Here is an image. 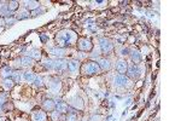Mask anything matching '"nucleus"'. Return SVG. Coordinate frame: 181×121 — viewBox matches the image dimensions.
Masks as SVG:
<instances>
[{
    "instance_id": "nucleus-10",
    "label": "nucleus",
    "mask_w": 181,
    "mask_h": 121,
    "mask_svg": "<svg viewBox=\"0 0 181 121\" xmlns=\"http://www.w3.org/2000/svg\"><path fill=\"white\" fill-rule=\"evenodd\" d=\"M80 68V63H79V61H70V62H68V69L70 70V72H76L77 69Z\"/></svg>"
},
{
    "instance_id": "nucleus-9",
    "label": "nucleus",
    "mask_w": 181,
    "mask_h": 121,
    "mask_svg": "<svg viewBox=\"0 0 181 121\" xmlns=\"http://www.w3.org/2000/svg\"><path fill=\"white\" fill-rule=\"evenodd\" d=\"M13 85H15V81H13V79H10V78H5V79H4L2 86H4V89H5L6 91L11 90V89L13 87Z\"/></svg>"
},
{
    "instance_id": "nucleus-16",
    "label": "nucleus",
    "mask_w": 181,
    "mask_h": 121,
    "mask_svg": "<svg viewBox=\"0 0 181 121\" xmlns=\"http://www.w3.org/2000/svg\"><path fill=\"white\" fill-rule=\"evenodd\" d=\"M24 79L28 81V82H33V81H35V79H36V75L35 74H33V73H24Z\"/></svg>"
},
{
    "instance_id": "nucleus-23",
    "label": "nucleus",
    "mask_w": 181,
    "mask_h": 121,
    "mask_svg": "<svg viewBox=\"0 0 181 121\" xmlns=\"http://www.w3.org/2000/svg\"><path fill=\"white\" fill-rule=\"evenodd\" d=\"M0 121H5V119L4 118H0Z\"/></svg>"
},
{
    "instance_id": "nucleus-22",
    "label": "nucleus",
    "mask_w": 181,
    "mask_h": 121,
    "mask_svg": "<svg viewBox=\"0 0 181 121\" xmlns=\"http://www.w3.org/2000/svg\"><path fill=\"white\" fill-rule=\"evenodd\" d=\"M15 76H16V80H18V79H21V75L18 74V72H16V73H15Z\"/></svg>"
},
{
    "instance_id": "nucleus-19",
    "label": "nucleus",
    "mask_w": 181,
    "mask_h": 121,
    "mask_svg": "<svg viewBox=\"0 0 181 121\" xmlns=\"http://www.w3.org/2000/svg\"><path fill=\"white\" fill-rule=\"evenodd\" d=\"M18 7V2L17 1H11V2H9V10H16Z\"/></svg>"
},
{
    "instance_id": "nucleus-15",
    "label": "nucleus",
    "mask_w": 181,
    "mask_h": 121,
    "mask_svg": "<svg viewBox=\"0 0 181 121\" xmlns=\"http://www.w3.org/2000/svg\"><path fill=\"white\" fill-rule=\"evenodd\" d=\"M30 58L33 60H36V61H39L40 58H41V52L39 51V50H33L31 52H30Z\"/></svg>"
},
{
    "instance_id": "nucleus-1",
    "label": "nucleus",
    "mask_w": 181,
    "mask_h": 121,
    "mask_svg": "<svg viewBox=\"0 0 181 121\" xmlns=\"http://www.w3.org/2000/svg\"><path fill=\"white\" fill-rule=\"evenodd\" d=\"M100 72L101 69L97 62L87 61L81 65V73L83 75H94V74H99Z\"/></svg>"
},
{
    "instance_id": "nucleus-7",
    "label": "nucleus",
    "mask_w": 181,
    "mask_h": 121,
    "mask_svg": "<svg viewBox=\"0 0 181 121\" xmlns=\"http://www.w3.org/2000/svg\"><path fill=\"white\" fill-rule=\"evenodd\" d=\"M116 69H117V72L120 73L121 75H123V74L127 73L128 65H127V63H126L124 61H120V62L117 63V65H116Z\"/></svg>"
},
{
    "instance_id": "nucleus-20",
    "label": "nucleus",
    "mask_w": 181,
    "mask_h": 121,
    "mask_svg": "<svg viewBox=\"0 0 181 121\" xmlns=\"http://www.w3.org/2000/svg\"><path fill=\"white\" fill-rule=\"evenodd\" d=\"M51 116H52V120L53 121H58V119H59V116H60V113L57 112V110H53Z\"/></svg>"
},
{
    "instance_id": "nucleus-17",
    "label": "nucleus",
    "mask_w": 181,
    "mask_h": 121,
    "mask_svg": "<svg viewBox=\"0 0 181 121\" xmlns=\"http://www.w3.org/2000/svg\"><path fill=\"white\" fill-rule=\"evenodd\" d=\"M21 62H22V64H23L24 67H30V65L33 64V60H31L30 57H23V58L21 60Z\"/></svg>"
},
{
    "instance_id": "nucleus-2",
    "label": "nucleus",
    "mask_w": 181,
    "mask_h": 121,
    "mask_svg": "<svg viewBox=\"0 0 181 121\" xmlns=\"http://www.w3.org/2000/svg\"><path fill=\"white\" fill-rule=\"evenodd\" d=\"M77 49L80 51H83V52H88L93 49V45L88 39H85V38H80L77 40Z\"/></svg>"
},
{
    "instance_id": "nucleus-14",
    "label": "nucleus",
    "mask_w": 181,
    "mask_h": 121,
    "mask_svg": "<svg viewBox=\"0 0 181 121\" xmlns=\"http://www.w3.org/2000/svg\"><path fill=\"white\" fill-rule=\"evenodd\" d=\"M132 61L134 62V64H135V63H139V62L141 61V57H140V53H139V52H138L137 50L132 52Z\"/></svg>"
},
{
    "instance_id": "nucleus-4",
    "label": "nucleus",
    "mask_w": 181,
    "mask_h": 121,
    "mask_svg": "<svg viewBox=\"0 0 181 121\" xmlns=\"http://www.w3.org/2000/svg\"><path fill=\"white\" fill-rule=\"evenodd\" d=\"M100 46H101V51L104 52V53H109V52H111L112 51V49H114V44L109 40V39H101L100 40Z\"/></svg>"
},
{
    "instance_id": "nucleus-3",
    "label": "nucleus",
    "mask_w": 181,
    "mask_h": 121,
    "mask_svg": "<svg viewBox=\"0 0 181 121\" xmlns=\"http://www.w3.org/2000/svg\"><path fill=\"white\" fill-rule=\"evenodd\" d=\"M31 121H47V115L40 109H35L31 112Z\"/></svg>"
},
{
    "instance_id": "nucleus-13",
    "label": "nucleus",
    "mask_w": 181,
    "mask_h": 121,
    "mask_svg": "<svg viewBox=\"0 0 181 121\" xmlns=\"http://www.w3.org/2000/svg\"><path fill=\"white\" fill-rule=\"evenodd\" d=\"M39 2L37 1H27L26 2V7L29 9V10H34V9H37L39 7Z\"/></svg>"
},
{
    "instance_id": "nucleus-11",
    "label": "nucleus",
    "mask_w": 181,
    "mask_h": 121,
    "mask_svg": "<svg viewBox=\"0 0 181 121\" xmlns=\"http://www.w3.org/2000/svg\"><path fill=\"white\" fill-rule=\"evenodd\" d=\"M98 64H99V67H100L101 70H109V69L111 68L110 61H108V60H100Z\"/></svg>"
},
{
    "instance_id": "nucleus-12",
    "label": "nucleus",
    "mask_w": 181,
    "mask_h": 121,
    "mask_svg": "<svg viewBox=\"0 0 181 121\" xmlns=\"http://www.w3.org/2000/svg\"><path fill=\"white\" fill-rule=\"evenodd\" d=\"M73 105H74L75 108H77L79 110H82V109H83V102H82L80 98H75Z\"/></svg>"
},
{
    "instance_id": "nucleus-21",
    "label": "nucleus",
    "mask_w": 181,
    "mask_h": 121,
    "mask_svg": "<svg viewBox=\"0 0 181 121\" xmlns=\"http://www.w3.org/2000/svg\"><path fill=\"white\" fill-rule=\"evenodd\" d=\"M6 93H0V107H2L6 102Z\"/></svg>"
},
{
    "instance_id": "nucleus-8",
    "label": "nucleus",
    "mask_w": 181,
    "mask_h": 121,
    "mask_svg": "<svg viewBox=\"0 0 181 121\" xmlns=\"http://www.w3.org/2000/svg\"><path fill=\"white\" fill-rule=\"evenodd\" d=\"M56 109H57V112H59L60 114H64V113H68V104L66 103H64V102H58L57 104H56Z\"/></svg>"
},
{
    "instance_id": "nucleus-5",
    "label": "nucleus",
    "mask_w": 181,
    "mask_h": 121,
    "mask_svg": "<svg viewBox=\"0 0 181 121\" xmlns=\"http://www.w3.org/2000/svg\"><path fill=\"white\" fill-rule=\"evenodd\" d=\"M127 75H128L130 79H133V80L138 79V78H139V68H138V65L133 64L132 67H129V68L127 69Z\"/></svg>"
},
{
    "instance_id": "nucleus-18",
    "label": "nucleus",
    "mask_w": 181,
    "mask_h": 121,
    "mask_svg": "<svg viewBox=\"0 0 181 121\" xmlns=\"http://www.w3.org/2000/svg\"><path fill=\"white\" fill-rule=\"evenodd\" d=\"M65 121H77V116H76V114L70 113V114H68V116H66Z\"/></svg>"
},
{
    "instance_id": "nucleus-24",
    "label": "nucleus",
    "mask_w": 181,
    "mask_h": 121,
    "mask_svg": "<svg viewBox=\"0 0 181 121\" xmlns=\"http://www.w3.org/2000/svg\"><path fill=\"white\" fill-rule=\"evenodd\" d=\"M5 121H10V120H5Z\"/></svg>"
},
{
    "instance_id": "nucleus-6",
    "label": "nucleus",
    "mask_w": 181,
    "mask_h": 121,
    "mask_svg": "<svg viewBox=\"0 0 181 121\" xmlns=\"http://www.w3.org/2000/svg\"><path fill=\"white\" fill-rule=\"evenodd\" d=\"M42 108L45 112H53V110H56V103L52 99H46L42 103Z\"/></svg>"
}]
</instances>
